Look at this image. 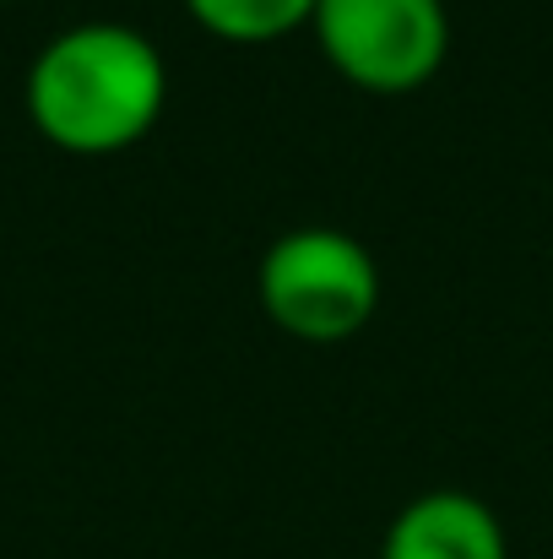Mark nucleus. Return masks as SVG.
<instances>
[{
  "label": "nucleus",
  "instance_id": "2",
  "mask_svg": "<svg viewBox=\"0 0 553 559\" xmlns=\"http://www.w3.org/2000/svg\"><path fill=\"white\" fill-rule=\"evenodd\" d=\"M261 299L282 332L310 343H337L374 316L380 272L359 239L337 228H299L266 250Z\"/></svg>",
  "mask_w": 553,
  "mask_h": 559
},
{
  "label": "nucleus",
  "instance_id": "1",
  "mask_svg": "<svg viewBox=\"0 0 553 559\" xmlns=\"http://www.w3.org/2000/svg\"><path fill=\"white\" fill-rule=\"evenodd\" d=\"M164 60L158 49L120 22H87L44 44L27 71L33 126L82 158L131 147L164 109Z\"/></svg>",
  "mask_w": 553,
  "mask_h": 559
},
{
  "label": "nucleus",
  "instance_id": "4",
  "mask_svg": "<svg viewBox=\"0 0 553 559\" xmlns=\"http://www.w3.org/2000/svg\"><path fill=\"white\" fill-rule=\"evenodd\" d=\"M380 559H505V533L483 500L445 489L412 500L390 522Z\"/></svg>",
  "mask_w": 553,
  "mask_h": 559
},
{
  "label": "nucleus",
  "instance_id": "3",
  "mask_svg": "<svg viewBox=\"0 0 553 559\" xmlns=\"http://www.w3.org/2000/svg\"><path fill=\"white\" fill-rule=\"evenodd\" d=\"M315 33L337 71L380 93H401L434 76L450 38L440 0H321Z\"/></svg>",
  "mask_w": 553,
  "mask_h": 559
},
{
  "label": "nucleus",
  "instance_id": "5",
  "mask_svg": "<svg viewBox=\"0 0 553 559\" xmlns=\"http://www.w3.org/2000/svg\"><path fill=\"white\" fill-rule=\"evenodd\" d=\"M184 5L195 11V22H206L223 38H277L304 16H315L321 0H184Z\"/></svg>",
  "mask_w": 553,
  "mask_h": 559
}]
</instances>
